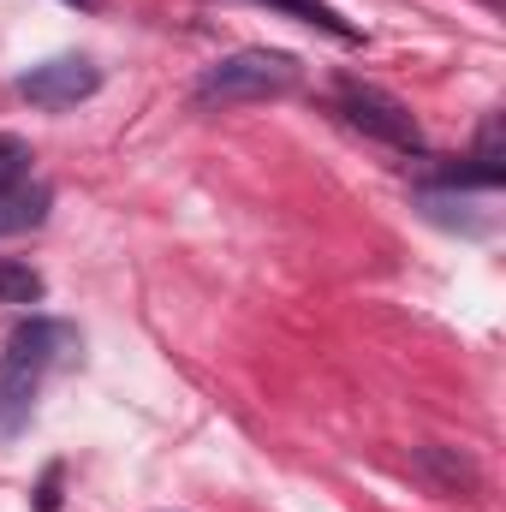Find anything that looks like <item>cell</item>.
<instances>
[{
    "label": "cell",
    "mask_w": 506,
    "mask_h": 512,
    "mask_svg": "<svg viewBox=\"0 0 506 512\" xmlns=\"http://www.w3.org/2000/svg\"><path fill=\"white\" fill-rule=\"evenodd\" d=\"M78 352V334L66 328V322H24L12 340H6V352H0V441H12L24 423H30V405H36V387L42 376L60 364V358H72Z\"/></svg>",
    "instance_id": "6da1fadb"
},
{
    "label": "cell",
    "mask_w": 506,
    "mask_h": 512,
    "mask_svg": "<svg viewBox=\"0 0 506 512\" xmlns=\"http://www.w3.org/2000/svg\"><path fill=\"white\" fill-rule=\"evenodd\" d=\"M298 90V60L292 54H274V48H239L215 66H203L197 78V102H268V96H286Z\"/></svg>",
    "instance_id": "7a4b0ae2"
},
{
    "label": "cell",
    "mask_w": 506,
    "mask_h": 512,
    "mask_svg": "<svg viewBox=\"0 0 506 512\" xmlns=\"http://www.w3.org/2000/svg\"><path fill=\"white\" fill-rule=\"evenodd\" d=\"M334 108L352 120V126L364 131V137H376V143H393V149H423V126L411 120V108L399 102V96H387L381 84H364V78H340L334 84Z\"/></svg>",
    "instance_id": "3957f363"
},
{
    "label": "cell",
    "mask_w": 506,
    "mask_h": 512,
    "mask_svg": "<svg viewBox=\"0 0 506 512\" xmlns=\"http://www.w3.org/2000/svg\"><path fill=\"white\" fill-rule=\"evenodd\" d=\"M96 90H102V72H96L84 54L42 60V66H30V72L18 78V96H24L30 108H48V114L78 108V102H84V96H96Z\"/></svg>",
    "instance_id": "277c9868"
},
{
    "label": "cell",
    "mask_w": 506,
    "mask_h": 512,
    "mask_svg": "<svg viewBox=\"0 0 506 512\" xmlns=\"http://www.w3.org/2000/svg\"><path fill=\"white\" fill-rule=\"evenodd\" d=\"M411 471H417L441 501H477V489H483L477 459L459 453V447H447V441H423V447L411 453Z\"/></svg>",
    "instance_id": "5b68a950"
},
{
    "label": "cell",
    "mask_w": 506,
    "mask_h": 512,
    "mask_svg": "<svg viewBox=\"0 0 506 512\" xmlns=\"http://www.w3.org/2000/svg\"><path fill=\"white\" fill-rule=\"evenodd\" d=\"M48 203H54V191H48L42 179H12V185H0V239L42 227V221H48Z\"/></svg>",
    "instance_id": "8992f818"
},
{
    "label": "cell",
    "mask_w": 506,
    "mask_h": 512,
    "mask_svg": "<svg viewBox=\"0 0 506 512\" xmlns=\"http://www.w3.org/2000/svg\"><path fill=\"white\" fill-rule=\"evenodd\" d=\"M42 274L30 268V262H12V256H0V304H42Z\"/></svg>",
    "instance_id": "52a82bcc"
},
{
    "label": "cell",
    "mask_w": 506,
    "mask_h": 512,
    "mask_svg": "<svg viewBox=\"0 0 506 512\" xmlns=\"http://www.w3.org/2000/svg\"><path fill=\"white\" fill-rule=\"evenodd\" d=\"M12 179H30V149L0 131V185H12Z\"/></svg>",
    "instance_id": "ba28073f"
},
{
    "label": "cell",
    "mask_w": 506,
    "mask_h": 512,
    "mask_svg": "<svg viewBox=\"0 0 506 512\" xmlns=\"http://www.w3.org/2000/svg\"><path fill=\"white\" fill-rule=\"evenodd\" d=\"M72 6H90V0H72Z\"/></svg>",
    "instance_id": "9c48e42d"
}]
</instances>
